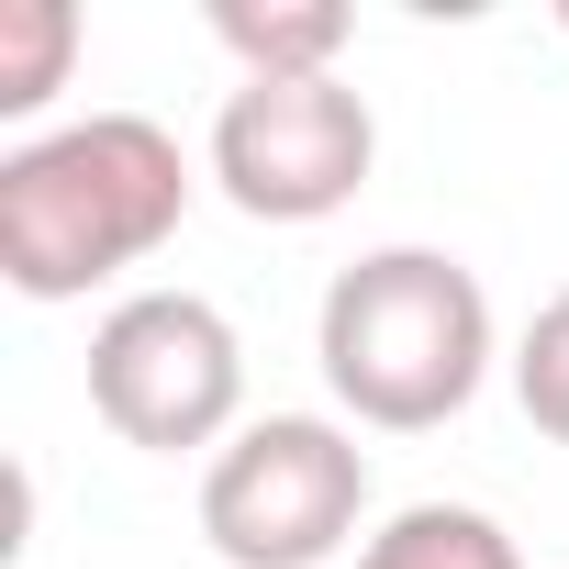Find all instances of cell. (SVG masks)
<instances>
[{
    "instance_id": "6da1fadb",
    "label": "cell",
    "mask_w": 569,
    "mask_h": 569,
    "mask_svg": "<svg viewBox=\"0 0 569 569\" xmlns=\"http://www.w3.org/2000/svg\"><path fill=\"white\" fill-rule=\"evenodd\" d=\"M190 212V157L146 112H79L0 157V279L23 302H79L146 268Z\"/></svg>"
},
{
    "instance_id": "7a4b0ae2",
    "label": "cell",
    "mask_w": 569,
    "mask_h": 569,
    "mask_svg": "<svg viewBox=\"0 0 569 569\" xmlns=\"http://www.w3.org/2000/svg\"><path fill=\"white\" fill-rule=\"evenodd\" d=\"M313 358H325V391L380 436L458 425L491 380V291L447 246H369L325 279Z\"/></svg>"
},
{
    "instance_id": "3957f363",
    "label": "cell",
    "mask_w": 569,
    "mask_h": 569,
    "mask_svg": "<svg viewBox=\"0 0 569 569\" xmlns=\"http://www.w3.org/2000/svg\"><path fill=\"white\" fill-rule=\"evenodd\" d=\"M90 413L146 458H223L246 436V336L201 291H123L90 325Z\"/></svg>"
},
{
    "instance_id": "277c9868",
    "label": "cell",
    "mask_w": 569,
    "mask_h": 569,
    "mask_svg": "<svg viewBox=\"0 0 569 569\" xmlns=\"http://www.w3.org/2000/svg\"><path fill=\"white\" fill-rule=\"evenodd\" d=\"M369 513V447L325 413H257L201 469V536L223 569H325Z\"/></svg>"
},
{
    "instance_id": "5b68a950",
    "label": "cell",
    "mask_w": 569,
    "mask_h": 569,
    "mask_svg": "<svg viewBox=\"0 0 569 569\" xmlns=\"http://www.w3.org/2000/svg\"><path fill=\"white\" fill-rule=\"evenodd\" d=\"M380 123L347 79H234L212 112V179L246 223H325L369 190Z\"/></svg>"
},
{
    "instance_id": "8992f818",
    "label": "cell",
    "mask_w": 569,
    "mask_h": 569,
    "mask_svg": "<svg viewBox=\"0 0 569 569\" xmlns=\"http://www.w3.org/2000/svg\"><path fill=\"white\" fill-rule=\"evenodd\" d=\"M358 12L347 0H212V46L246 79H336Z\"/></svg>"
},
{
    "instance_id": "52a82bcc",
    "label": "cell",
    "mask_w": 569,
    "mask_h": 569,
    "mask_svg": "<svg viewBox=\"0 0 569 569\" xmlns=\"http://www.w3.org/2000/svg\"><path fill=\"white\" fill-rule=\"evenodd\" d=\"M347 569H525V547L480 502H402Z\"/></svg>"
},
{
    "instance_id": "ba28073f",
    "label": "cell",
    "mask_w": 569,
    "mask_h": 569,
    "mask_svg": "<svg viewBox=\"0 0 569 569\" xmlns=\"http://www.w3.org/2000/svg\"><path fill=\"white\" fill-rule=\"evenodd\" d=\"M79 68V12L68 0H0V112H46Z\"/></svg>"
},
{
    "instance_id": "9c48e42d",
    "label": "cell",
    "mask_w": 569,
    "mask_h": 569,
    "mask_svg": "<svg viewBox=\"0 0 569 569\" xmlns=\"http://www.w3.org/2000/svg\"><path fill=\"white\" fill-rule=\"evenodd\" d=\"M513 402L547 447H569V291H547L536 325L513 336Z\"/></svg>"
}]
</instances>
